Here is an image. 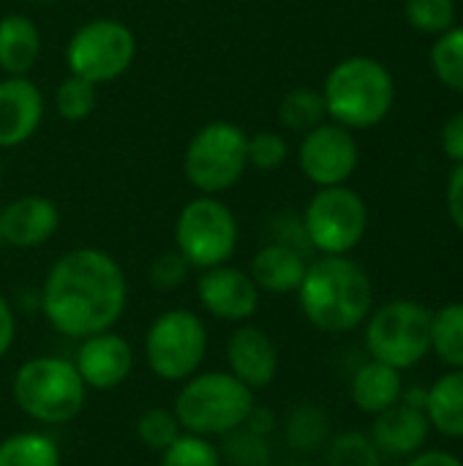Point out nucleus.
<instances>
[{"label":"nucleus","mask_w":463,"mask_h":466,"mask_svg":"<svg viewBox=\"0 0 463 466\" xmlns=\"http://www.w3.org/2000/svg\"><path fill=\"white\" fill-rule=\"evenodd\" d=\"M254 410V390L229 371L194 374L175 399V418L183 431L196 437H226L246 423Z\"/></svg>","instance_id":"4"},{"label":"nucleus","mask_w":463,"mask_h":466,"mask_svg":"<svg viewBox=\"0 0 463 466\" xmlns=\"http://www.w3.org/2000/svg\"><path fill=\"white\" fill-rule=\"evenodd\" d=\"M128 303L126 273L101 248H74L46 273L41 309L46 322L65 339H87L112 330Z\"/></svg>","instance_id":"1"},{"label":"nucleus","mask_w":463,"mask_h":466,"mask_svg":"<svg viewBox=\"0 0 463 466\" xmlns=\"http://www.w3.org/2000/svg\"><path fill=\"white\" fill-rule=\"evenodd\" d=\"M180 434H183V429H180V423H177L172 410L150 407L136 420V437L153 453H164Z\"/></svg>","instance_id":"30"},{"label":"nucleus","mask_w":463,"mask_h":466,"mask_svg":"<svg viewBox=\"0 0 463 466\" xmlns=\"http://www.w3.org/2000/svg\"><path fill=\"white\" fill-rule=\"evenodd\" d=\"M136 57V35L134 30L109 16H98L74 30L65 44V66L68 74L93 82L96 87L104 82H115L123 76Z\"/></svg>","instance_id":"10"},{"label":"nucleus","mask_w":463,"mask_h":466,"mask_svg":"<svg viewBox=\"0 0 463 466\" xmlns=\"http://www.w3.org/2000/svg\"><path fill=\"white\" fill-rule=\"evenodd\" d=\"M308 270L306 254L284 246V243H265L254 259H251V279L259 287V292H270V295H289L297 292L303 284V276Z\"/></svg>","instance_id":"19"},{"label":"nucleus","mask_w":463,"mask_h":466,"mask_svg":"<svg viewBox=\"0 0 463 466\" xmlns=\"http://www.w3.org/2000/svg\"><path fill=\"white\" fill-rule=\"evenodd\" d=\"M0 180H3V156H0Z\"/></svg>","instance_id":"41"},{"label":"nucleus","mask_w":463,"mask_h":466,"mask_svg":"<svg viewBox=\"0 0 463 466\" xmlns=\"http://www.w3.org/2000/svg\"><path fill=\"white\" fill-rule=\"evenodd\" d=\"M428 434H431L428 415L404 401L374 415V426H371V440L379 448V453L396 459L420 453L428 442Z\"/></svg>","instance_id":"18"},{"label":"nucleus","mask_w":463,"mask_h":466,"mask_svg":"<svg viewBox=\"0 0 463 466\" xmlns=\"http://www.w3.org/2000/svg\"><path fill=\"white\" fill-rule=\"evenodd\" d=\"M431 352L450 366L463 369V303H448L431 319Z\"/></svg>","instance_id":"24"},{"label":"nucleus","mask_w":463,"mask_h":466,"mask_svg":"<svg viewBox=\"0 0 463 466\" xmlns=\"http://www.w3.org/2000/svg\"><path fill=\"white\" fill-rule=\"evenodd\" d=\"M191 270H194V268L186 262V257H183L177 248H172V251L158 254V257L150 262L147 279H150V284H153L156 289L172 292V289H177V287H183V284L188 281Z\"/></svg>","instance_id":"35"},{"label":"nucleus","mask_w":463,"mask_h":466,"mask_svg":"<svg viewBox=\"0 0 463 466\" xmlns=\"http://www.w3.org/2000/svg\"><path fill=\"white\" fill-rule=\"evenodd\" d=\"M44 120V93L30 76L0 79V150L35 137Z\"/></svg>","instance_id":"15"},{"label":"nucleus","mask_w":463,"mask_h":466,"mask_svg":"<svg viewBox=\"0 0 463 466\" xmlns=\"http://www.w3.org/2000/svg\"><path fill=\"white\" fill-rule=\"evenodd\" d=\"M41 55V33L25 14L0 16V71L27 76Z\"/></svg>","instance_id":"20"},{"label":"nucleus","mask_w":463,"mask_h":466,"mask_svg":"<svg viewBox=\"0 0 463 466\" xmlns=\"http://www.w3.org/2000/svg\"><path fill=\"white\" fill-rule=\"evenodd\" d=\"M270 466H273V464H270ZM292 466H308V464H292Z\"/></svg>","instance_id":"43"},{"label":"nucleus","mask_w":463,"mask_h":466,"mask_svg":"<svg viewBox=\"0 0 463 466\" xmlns=\"http://www.w3.org/2000/svg\"><path fill=\"white\" fill-rule=\"evenodd\" d=\"M60 227V210L49 197L41 194H25L11 199L0 210V229L3 243L14 248H38Z\"/></svg>","instance_id":"17"},{"label":"nucleus","mask_w":463,"mask_h":466,"mask_svg":"<svg viewBox=\"0 0 463 466\" xmlns=\"http://www.w3.org/2000/svg\"><path fill=\"white\" fill-rule=\"evenodd\" d=\"M442 150L448 158L463 164V109L456 112L442 128Z\"/></svg>","instance_id":"36"},{"label":"nucleus","mask_w":463,"mask_h":466,"mask_svg":"<svg viewBox=\"0 0 463 466\" xmlns=\"http://www.w3.org/2000/svg\"><path fill=\"white\" fill-rule=\"evenodd\" d=\"M221 456H226L235 466H270V442L265 434L240 426L232 434H226Z\"/></svg>","instance_id":"33"},{"label":"nucleus","mask_w":463,"mask_h":466,"mask_svg":"<svg viewBox=\"0 0 463 466\" xmlns=\"http://www.w3.org/2000/svg\"><path fill=\"white\" fill-rule=\"evenodd\" d=\"M368 227V208L363 197L349 186L319 188L303 213V229L325 257H347L363 240Z\"/></svg>","instance_id":"11"},{"label":"nucleus","mask_w":463,"mask_h":466,"mask_svg":"<svg viewBox=\"0 0 463 466\" xmlns=\"http://www.w3.org/2000/svg\"><path fill=\"white\" fill-rule=\"evenodd\" d=\"M98 104V93H96V85L82 79V76H74L68 74L57 90H55V112L68 120V123H79V120H87L93 115Z\"/></svg>","instance_id":"28"},{"label":"nucleus","mask_w":463,"mask_h":466,"mask_svg":"<svg viewBox=\"0 0 463 466\" xmlns=\"http://www.w3.org/2000/svg\"><path fill=\"white\" fill-rule=\"evenodd\" d=\"M431 66L442 85L463 93V27L453 25L437 38L431 49Z\"/></svg>","instance_id":"27"},{"label":"nucleus","mask_w":463,"mask_h":466,"mask_svg":"<svg viewBox=\"0 0 463 466\" xmlns=\"http://www.w3.org/2000/svg\"><path fill=\"white\" fill-rule=\"evenodd\" d=\"M226 360H229V374L237 377L254 393L273 385V380L278 374V350H276L273 339L257 325L243 322L229 336Z\"/></svg>","instance_id":"16"},{"label":"nucleus","mask_w":463,"mask_h":466,"mask_svg":"<svg viewBox=\"0 0 463 466\" xmlns=\"http://www.w3.org/2000/svg\"><path fill=\"white\" fill-rule=\"evenodd\" d=\"M14 336H16V317L8 306V300L0 295V360L8 355L11 344H14Z\"/></svg>","instance_id":"38"},{"label":"nucleus","mask_w":463,"mask_h":466,"mask_svg":"<svg viewBox=\"0 0 463 466\" xmlns=\"http://www.w3.org/2000/svg\"><path fill=\"white\" fill-rule=\"evenodd\" d=\"M207 355V328L199 314L188 309H169L153 319L145 336L147 369L166 382H186L194 377Z\"/></svg>","instance_id":"9"},{"label":"nucleus","mask_w":463,"mask_h":466,"mask_svg":"<svg viewBox=\"0 0 463 466\" xmlns=\"http://www.w3.org/2000/svg\"><path fill=\"white\" fill-rule=\"evenodd\" d=\"M240 227L226 202L218 197H196L183 205L175 221V248L196 270L226 265L237 248Z\"/></svg>","instance_id":"8"},{"label":"nucleus","mask_w":463,"mask_h":466,"mask_svg":"<svg viewBox=\"0 0 463 466\" xmlns=\"http://www.w3.org/2000/svg\"><path fill=\"white\" fill-rule=\"evenodd\" d=\"M327 466H382V453L368 434L347 431L330 442Z\"/></svg>","instance_id":"31"},{"label":"nucleus","mask_w":463,"mask_h":466,"mask_svg":"<svg viewBox=\"0 0 463 466\" xmlns=\"http://www.w3.org/2000/svg\"><path fill=\"white\" fill-rule=\"evenodd\" d=\"M224 456L221 451L207 440L196 434H180L164 453L158 466H221Z\"/></svg>","instance_id":"29"},{"label":"nucleus","mask_w":463,"mask_h":466,"mask_svg":"<svg viewBox=\"0 0 463 466\" xmlns=\"http://www.w3.org/2000/svg\"><path fill=\"white\" fill-rule=\"evenodd\" d=\"M325 109L333 123L357 131L388 117L396 101V82L377 57L355 55L333 66L322 87Z\"/></svg>","instance_id":"3"},{"label":"nucleus","mask_w":463,"mask_h":466,"mask_svg":"<svg viewBox=\"0 0 463 466\" xmlns=\"http://www.w3.org/2000/svg\"><path fill=\"white\" fill-rule=\"evenodd\" d=\"M259 295L262 292L254 284L251 273L232 265L207 268L196 281V298L202 309L221 322H248L259 309Z\"/></svg>","instance_id":"13"},{"label":"nucleus","mask_w":463,"mask_h":466,"mask_svg":"<svg viewBox=\"0 0 463 466\" xmlns=\"http://www.w3.org/2000/svg\"><path fill=\"white\" fill-rule=\"evenodd\" d=\"M448 213L453 224L463 232V164L453 169L450 183H448Z\"/></svg>","instance_id":"37"},{"label":"nucleus","mask_w":463,"mask_h":466,"mask_svg":"<svg viewBox=\"0 0 463 466\" xmlns=\"http://www.w3.org/2000/svg\"><path fill=\"white\" fill-rule=\"evenodd\" d=\"M248 169V134L229 120L205 123L186 145L183 175L207 197L229 191Z\"/></svg>","instance_id":"6"},{"label":"nucleus","mask_w":463,"mask_h":466,"mask_svg":"<svg viewBox=\"0 0 463 466\" xmlns=\"http://www.w3.org/2000/svg\"><path fill=\"white\" fill-rule=\"evenodd\" d=\"M74 366L87 390H115L134 371V350L123 336L104 330L82 339Z\"/></svg>","instance_id":"14"},{"label":"nucleus","mask_w":463,"mask_h":466,"mask_svg":"<svg viewBox=\"0 0 463 466\" xmlns=\"http://www.w3.org/2000/svg\"><path fill=\"white\" fill-rule=\"evenodd\" d=\"M426 415L439 434L463 440V369H450L428 388Z\"/></svg>","instance_id":"22"},{"label":"nucleus","mask_w":463,"mask_h":466,"mask_svg":"<svg viewBox=\"0 0 463 466\" xmlns=\"http://www.w3.org/2000/svg\"><path fill=\"white\" fill-rule=\"evenodd\" d=\"M30 3H60V0H30Z\"/></svg>","instance_id":"40"},{"label":"nucleus","mask_w":463,"mask_h":466,"mask_svg":"<svg viewBox=\"0 0 463 466\" xmlns=\"http://www.w3.org/2000/svg\"><path fill=\"white\" fill-rule=\"evenodd\" d=\"M303 317L325 333L360 328L374 306L368 273L349 257H319L308 265L297 289Z\"/></svg>","instance_id":"2"},{"label":"nucleus","mask_w":463,"mask_h":466,"mask_svg":"<svg viewBox=\"0 0 463 466\" xmlns=\"http://www.w3.org/2000/svg\"><path fill=\"white\" fill-rule=\"evenodd\" d=\"M407 19L420 33H437L453 27L456 22V0H404Z\"/></svg>","instance_id":"32"},{"label":"nucleus","mask_w":463,"mask_h":466,"mask_svg":"<svg viewBox=\"0 0 463 466\" xmlns=\"http://www.w3.org/2000/svg\"><path fill=\"white\" fill-rule=\"evenodd\" d=\"M11 393L16 407L30 420L63 426L82 412L87 385L82 382L76 366L63 358H30L16 369Z\"/></svg>","instance_id":"5"},{"label":"nucleus","mask_w":463,"mask_h":466,"mask_svg":"<svg viewBox=\"0 0 463 466\" xmlns=\"http://www.w3.org/2000/svg\"><path fill=\"white\" fill-rule=\"evenodd\" d=\"M289 158V142L278 131H259L248 137V167L276 172Z\"/></svg>","instance_id":"34"},{"label":"nucleus","mask_w":463,"mask_h":466,"mask_svg":"<svg viewBox=\"0 0 463 466\" xmlns=\"http://www.w3.org/2000/svg\"><path fill=\"white\" fill-rule=\"evenodd\" d=\"M60 448L41 431H19L0 442V466H60Z\"/></svg>","instance_id":"23"},{"label":"nucleus","mask_w":463,"mask_h":466,"mask_svg":"<svg viewBox=\"0 0 463 466\" xmlns=\"http://www.w3.org/2000/svg\"><path fill=\"white\" fill-rule=\"evenodd\" d=\"M407 466H463V461L448 451H420V453L409 456Z\"/></svg>","instance_id":"39"},{"label":"nucleus","mask_w":463,"mask_h":466,"mask_svg":"<svg viewBox=\"0 0 463 466\" xmlns=\"http://www.w3.org/2000/svg\"><path fill=\"white\" fill-rule=\"evenodd\" d=\"M434 311L418 300H390L366 319V347L371 360L398 371L418 366L431 352Z\"/></svg>","instance_id":"7"},{"label":"nucleus","mask_w":463,"mask_h":466,"mask_svg":"<svg viewBox=\"0 0 463 466\" xmlns=\"http://www.w3.org/2000/svg\"><path fill=\"white\" fill-rule=\"evenodd\" d=\"M287 442L300 453H314L327 442L330 434V418L317 404H300L287 418Z\"/></svg>","instance_id":"25"},{"label":"nucleus","mask_w":463,"mask_h":466,"mask_svg":"<svg viewBox=\"0 0 463 466\" xmlns=\"http://www.w3.org/2000/svg\"><path fill=\"white\" fill-rule=\"evenodd\" d=\"M297 161L303 175L314 186H344L355 175L360 161L357 139L349 128L338 123H319L317 128L303 134Z\"/></svg>","instance_id":"12"},{"label":"nucleus","mask_w":463,"mask_h":466,"mask_svg":"<svg viewBox=\"0 0 463 466\" xmlns=\"http://www.w3.org/2000/svg\"><path fill=\"white\" fill-rule=\"evenodd\" d=\"M327 117V109H325V98L319 90L314 87H295L289 90L284 98H281V106H278V120L284 128L289 131H311L317 128L319 123H325Z\"/></svg>","instance_id":"26"},{"label":"nucleus","mask_w":463,"mask_h":466,"mask_svg":"<svg viewBox=\"0 0 463 466\" xmlns=\"http://www.w3.org/2000/svg\"><path fill=\"white\" fill-rule=\"evenodd\" d=\"M404 396L401 371L379 360L363 363L352 377V401L366 415H379L398 404Z\"/></svg>","instance_id":"21"},{"label":"nucleus","mask_w":463,"mask_h":466,"mask_svg":"<svg viewBox=\"0 0 463 466\" xmlns=\"http://www.w3.org/2000/svg\"><path fill=\"white\" fill-rule=\"evenodd\" d=\"M0 246H3V229H0Z\"/></svg>","instance_id":"42"}]
</instances>
